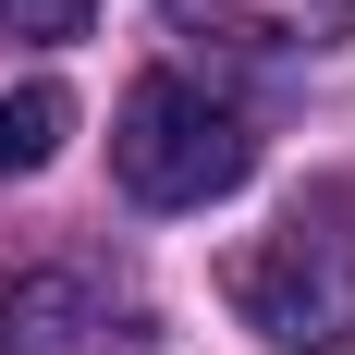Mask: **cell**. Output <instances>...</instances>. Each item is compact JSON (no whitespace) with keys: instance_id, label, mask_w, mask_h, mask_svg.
Masks as SVG:
<instances>
[{"instance_id":"6da1fadb","label":"cell","mask_w":355,"mask_h":355,"mask_svg":"<svg viewBox=\"0 0 355 355\" xmlns=\"http://www.w3.org/2000/svg\"><path fill=\"white\" fill-rule=\"evenodd\" d=\"M110 172H123L135 209H209V196H233L257 172V135H245V110H220L209 86L147 73L123 98V123H110Z\"/></svg>"},{"instance_id":"7a4b0ae2","label":"cell","mask_w":355,"mask_h":355,"mask_svg":"<svg viewBox=\"0 0 355 355\" xmlns=\"http://www.w3.org/2000/svg\"><path fill=\"white\" fill-rule=\"evenodd\" d=\"M233 306H245L257 343H282V355H343L355 343V233L282 220V233L233 270Z\"/></svg>"},{"instance_id":"3957f363","label":"cell","mask_w":355,"mask_h":355,"mask_svg":"<svg viewBox=\"0 0 355 355\" xmlns=\"http://www.w3.org/2000/svg\"><path fill=\"white\" fill-rule=\"evenodd\" d=\"M110 294L86 270H12L0 282V355H98Z\"/></svg>"},{"instance_id":"277c9868","label":"cell","mask_w":355,"mask_h":355,"mask_svg":"<svg viewBox=\"0 0 355 355\" xmlns=\"http://www.w3.org/2000/svg\"><path fill=\"white\" fill-rule=\"evenodd\" d=\"M62 135H73V98H62V86H12V98H0V184L49 172Z\"/></svg>"},{"instance_id":"5b68a950","label":"cell","mask_w":355,"mask_h":355,"mask_svg":"<svg viewBox=\"0 0 355 355\" xmlns=\"http://www.w3.org/2000/svg\"><path fill=\"white\" fill-rule=\"evenodd\" d=\"M184 12H196V0H184ZM220 12H233V25H245V37H270V49H282V37H306V25H343V0H220Z\"/></svg>"},{"instance_id":"8992f818","label":"cell","mask_w":355,"mask_h":355,"mask_svg":"<svg viewBox=\"0 0 355 355\" xmlns=\"http://www.w3.org/2000/svg\"><path fill=\"white\" fill-rule=\"evenodd\" d=\"M0 37H86V0H0Z\"/></svg>"}]
</instances>
